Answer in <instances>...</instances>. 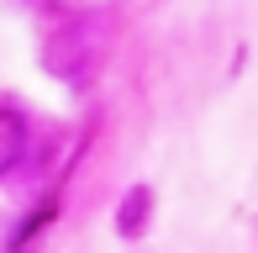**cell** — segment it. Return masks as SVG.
<instances>
[{"instance_id": "cell-1", "label": "cell", "mask_w": 258, "mask_h": 253, "mask_svg": "<svg viewBox=\"0 0 258 253\" xmlns=\"http://www.w3.org/2000/svg\"><path fill=\"white\" fill-rule=\"evenodd\" d=\"M27 148H32V126L21 116L16 106H0V179L11 174V169L27 164Z\"/></svg>"}]
</instances>
